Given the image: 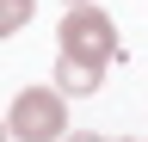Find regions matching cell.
<instances>
[{
	"instance_id": "cell-6",
	"label": "cell",
	"mask_w": 148,
	"mask_h": 142,
	"mask_svg": "<svg viewBox=\"0 0 148 142\" xmlns=\"http://www.w3.org/2000/svg\"><path fill=\"white\" fill-rule=\"evenodd\" d=\"M68 6H92V0H68Z\"/></svg>"
},
{
	"instance_id": "cell-2",
	"label": "cell",
	"mask_w": 148,
	"mask_h": 142,
	"mask_svg": "<svg viewBox=\"0 0 148 142\" xmlns=\"http://www.w3.org/2000/svg\"><path fill=\"white\" fill-rule=\"evenodd\" d=\"M62 49L68 56H86V62H105L111 68V56H117V25H111V12L92 0V6H68L62 12Z\"/></svg>"
},
{
	"instance_id": "cell-7",
	"label": "cell",
	"mask_w": 148,
	"mask_h": 142,
	"mask_svg": "<svg viewBox=\"0 0 148 142\" xmlns=\"http://www.w3.org/2000/svg\"><path fill=\"white\" fill-rule=\"evenodd\" d=\"M0 142H6V123H0Z\"/></svg>"
},
{
	"instance_id": "cell-4",
	"label": "cell",
	"mask_w": 148,
	"mask_h": 142,
	"mask_svg": "<svg viewBox=\"0 0 148 142\" xmlns=\"http://www.w3.org/2000/svg\"><path fill=\"white\" fill-rule=\"evenodd\" d=\"M37 12V0H0V37H12V31H25Z\"/></svg>"
},
{
	"instance_id": "cell-1",
	"label": "cell",
	"mask_w": 148,
	"mask_h": 142,
	"mask_svg": "<svg viewBox=\"0 0 148 142\" xmlns=\"http://www.w3.org/2000/svg\"><path fill=\"white\" fill-rule=\"evenodd\" d=\"M6 136H18V142H62L68 136V99L56 93V86H25V93H12Z\"/></svg>"
},
{
	"instance_id": "cell-5",
	"label": "cell",
	"mask_w": 148,
	"mask_h": 142,
	"mask_svg": "<svg viewBox=\"0 0 148 142\" xmlns=\"http://www.w3.org/2000/svg\"><path fill=\"white\" fill-rule=\"evenodd\" d=\"M62 142H105L99 130H74V136H62Z\"/></svg>"
},
{
	"instance_id": "cell-3",
	"label": "cell",
	"mask_w": 148,
	"mask_h": 142,
	"mask_svg": "<svg viewBox=\"0 0 148 142\" xmlns=\"http://www.w3.org/2000/svg\"><path fill=\"white\" fill-rule=\"evenodd\" d=\"M105 86V62H86V56H56V93L62 99H86V93H99Z\"/></svg>"
}]
</instances>
